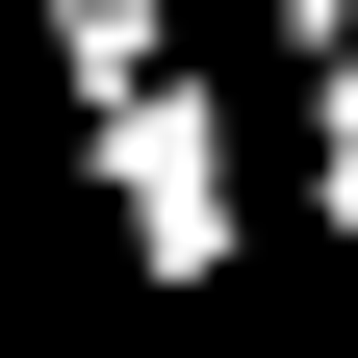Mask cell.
I'll return each mask as SVG.
<instances>
[{
	"mask_svg": "<svg viewBox=\"0 0 358 358\" xmlns=\"http://www.w3.org/2000/svg\"><path fill=\"white\" fill-rule=\"evenodd\" d=\"M52 128H77V205H103V282L128 307H231L256 282V128H231L205 52L103 77V103H52Z\"/></svg>",
	"mask_w": 358,
	"mask_h": 358,
	"instance_id": "6da1fadb",
	"label": "cell"
},
{
	"mask_svg": "<svg viewBox=\"0 0 358 358\" xmlns=\"http://www.w3.org/2000/svg\"><path fill=\"white\" fill-rule=\"evenodd\" d=\"M282 154H307V231L358 256V26H333V52H282Z\"/></svg>",
	"mask_w": 358,
	"mask_h": 358,
	"instance_id": "7a4b0ae2",
	"label": "cell"
},
{
	"mask_svg": "<svg viewBox=\"0 0 358 358\" xmlns=\"http://www.w3.org/2000/svg\"><path fill=\"white\" fill-rule=\"evenodd\" d=\"M333 26H358V0H282V52H333Z\"/></svg>",
	"mask_w": 358,
	"mask_h": 358,
	"instance_id": "3957f363",
	"label": "cell"
}]
</instances>
